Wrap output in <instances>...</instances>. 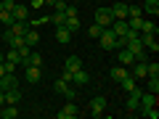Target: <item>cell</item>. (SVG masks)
Listing matches in <instances>:
<instances>
[{"label":"cell","instance_id":"obj_35","mask_svg":"<svg viewBox=\"0 0 159 119\" xmlns=\"http://www.w3.org/2000/svg\"><path fill=\"white\" fill-rule=\"evenodd\" d=\"M66 6H69L66 0H56V3H53V8H56V11H66Z\"/></svg>","mask_w":159,"mask_h":119},{"label":"cell","instance_id":"obj_24","mask_svg":"<svg viewBox=\"0 0 159 119\" xmlns=\"http://www.w3.org/2000/svg\"><path fill=\"white\" fill-rule=\"evenodd\" d=\"M8 29H11L13 34H21V37H24V32L29 29V21H13L11 27H8Z\"/></svg>","mask_w":159,"mask_h":119},{"label":"cell","instance_id":"obj_28","mask_svg":"<svg viewBox=\"0 0 159 119\" xmlns=\"http://www.w3.org/2000/svg\"><path fill=\"white\" fill-rule=\"evenodd\" d=\"M13 21H16V19H13V13H11V11H0V24H6V27H11Z\"/></svg>","mask_w":159,"mask_h":119},{"label":"cell","instance_id":"obj_27","mask_svg":"<svg viewBox=\"0 0 159 119\" xmlns=\"http://www.w3.org/2000/svg\"><path fill=\"white\" fill-rule=\"evenodd\" d=\"M119 85H122V90H127V93H130L133 87H135V77H133V74H127V77L122 79V82H119Z\"/></svg>","mask_w":159,"mask_h":119},{"label":"cell","instance_id":"obj_11","mask_svg":"<svg viewBox=\"0 0 159 119\" xmlns=\"http://www.w3.org/2000/svg\"><path fill=\"white\" fill-rule=\"evenodd\" d=\"M143 13H146L148 19H157V13H159V0H143Z\"/></svg>","mask_w":159,"mask_h":119},{"label":"cell","instance_id":"obj_37","mask_svg":"<svg viewBox=\"0 0 159 119\" xmlns=\"http://www.w3.org/2000/svg\"><path fill=\"white\" fill-rule=\"evenodd\" d=\"M13 6H16V0H3V11H13Z\"/></svg>","mask_w":159,"mask_h":119},{"label":"cell","instance_id":"obj_2","mask_svg":"<svg viewBox=\"0 0 159 119\" xmlns=\"http://www.w3.org/2000/svg\"><path fill=\"white\" fill-rule=\"evenodd\" d=\"M103 111H106V98H103V95L90 98V117H93V119H101Z\"/></svg>","mask_w":159,"mask_h":119},{"label":"cell","instance_id":"obj_10","mask_svg":"<svg viewBox=\"0 0 159 119\" xmlns=\"http://www.w3.org/2000/svg\"><path fill=\"white\" fill-rule=\"evenodd\" d=\"M72 34H74V32H69V29L61 24V27H56V42H61V45H69V42H72Z\"/></svg>","mask_w":159,"mask_h":119},{"label":"cell","instance_id":"obj_41","mask_svg":"<svg viewBox=\"0 0 159 119\" xmlns=\"http://www.w3.org/2000/svg\"><path fill=\"white\" fill-rule=\"evenodd\" d=\"M3 61H6V51H0V64H3Z\"/></svg>","mask_w":159,"mask_h":119},{"label":"cell","instance_id":"obj_22","mask_svg":"<svg viewBox=\"0 0 159 119\" xmlns=\"http://www.w3.org/2000/svg\"><path fill=\"white\" fill-rule=\"evenodd\" d=\"M19 101H21V90H19V87H11V90H6V103H13V106H16Z\"/></svg>","mask_w":159,"mask_h":119},{"label":"cell","instance_id":"obj_7","mask_svg":"<svg viewBox=\"0 0 159 119\" xmlns=\"http://www.w3.org/2000/svg\"><path fill=\"white\" fill-rule=\"evenodd\" d=\"M117 61L122 64V66H127V69H130L133 64H135V56H133V51H127V48H119V53H117Z\"/></svg>","mask_w":159,"mask_h":119},{"label":"cell","instance_id":"obj_4","mask_svg":"<svg viewBox=\"0 0 159 119\" xmlns=\"http://www.w3.org/2000/svg\"><path fill=\"white\" fill-rule=\"evenodd\" d=\"M56 117H58V119H74V117H80L77 103H74V101H66V106H64L61 111H56Z\"/></svg>","mask_w":159,"mask_h":119},{"label":"cell","instance_id":"obj_1","mask_svg":"<svg viewBox=\"0 0 159 119\" xmlns=\"http://www.w3.org/2000/svg\"><path fill=\"white\" fill-rule=\"evenodd\" d=\"M93 21H96V24H101V27H111V21H114L111 8H106V6L96 8V16H93Z\"/></svg>","mask_w":159,"mask_h":119},{"label":"cell","instance_id":"obj_32","mask_svg":"<svg viewBox=\"0 0 159 119\" xmlns=\"http://www.w3.org/2000/svg\"><path fill=\"white\" fill-rule=\"evenodd\" d=\"M148 93H159V77H148Z\"/></svg>","mask_w":159,"mask_h":119},{"label":"cell","instance_id":"obj_23","mask_svg":"<svg viewBox=\"0 0 159 119\" xmlns=\"http://www.w3.org/2000/svg\"><path fill=\"white\" fill-rule=\"evenodd\" d=\"M141 32H146V34H157V32H159V27L154 24V19H143V24H141Z\"/></svg>","mask_w":159,"mask_h":119},{"label":"cell","instance_id":"obj_40","mask_svg":"<svg viewBox=\"0 0 159 119\" xmlns=\"http://www.w3.org/2000/svg\"><path fill=\"white\" fill-rule=\"evenodd\" d=\"M6 103V90H0V106Z\"/></svg>","mask_w":159,"mask_h":119},{"label":"cell","instance_id":"obj_25","mask_svg":"<svg viewBox=\"0 0 159 119\" xmlns=\"http://www.w3.org/2000/svg\"><path fill=\"white\" fill-rule=\"evenodd\" d=\"M103 29H106V27H101V24H96V21H93L90 27H88V37H90V40H98Z\"/></svg>","mask_w":159,"mask_h":119},{"label":"cell","instance_id":"obj_20","mask_svg":"<svg viewBox=\"0 0 159 119\" xmlns=\"http://www.w3.org/2000/svg\"><path fill=\"white\" fill-rule=\"evenodd\" d=\"M64 16H66V13H64ZM64 27H66L69 32H77V29L82 27V24H80V16H66L64 19Z\"/></svg>","mask_w":159,"mask_h":119},{"label":"cell","instance_id":"obj_15","mask_svg":"<svg viewBox=\"0 0 159 119\" xmlns=\"http://www.w3.org/2000/svg\"><path fill=\"white\" fill-rule=\"evenodd\" d=\"M24 42H27L29 48H34V45H40V32H37V29H32V27H29L27 32H24Z\"/></svg>","mask_w":159,"mask_h":119},{"label":"cell","instance_id":"obj_8","mask_svg":"<svg viewBox=\"0 0 159 119\" xmlns=\"http://www.w3.org/2000/svg\"><path fill=\"white\" fill-rule=\"evenodd\" d=\"M141 87H133V90H130V98H127V103H125V106H127V111H138V101H141Z\"/></svg>","mask_w":159,"mask_h":119},{"label":"cell","instance_id":"obj_30","mask_svg":"<svg viewBox=\"0 0 159 119\" xmlns=\"http://www.w3.org/2000/svg\"><path fill=\"white\" fill-rule=\"evenodd\" d=\"M64 19H66V16H64V11H56L53 16H48V21H51V24H56V27H61V24H64Z\"/></svg>","mask_w":159,"mask_h":119},{"label":"cell","instance_id":"obj_12","mask_svg":"<svg viewBox=\"0 0 159 119\" xmlns=\"http://www.w3.org/2000/svg\"><path fill=\"white\" fill-rule=\"evenodd\" d=\"M127 74H130V69H127V66H122V64H117V66L111 69V82H117V85H119V82H122V79H125Z\"/></svg>","mask_w":159,"mask_h":119},{"label":"cell","instance_id":"obj_14","mask_svg":"<svg viewBox=\"0 0 159 119\" xmlns=\"http://www.w3.org/2000/svg\"><path fill=\"white\" fill-rule=\"evenodd\" d=\"M24 74H27V82H29V85H37L40 77H43V74H40V66H24Z\"/></svg>","mask_w":159,"mask_h":119},{"label":"cell","instance_id":"obj_26","mask_svg":"<svg viewBox=\"0 0 159 119\" xmlns=\"http://www.w3.org/2000/svg\"><path fill=\"white\" fill-rule=\"evenodd\" d=\"M6 61H11V64H21V56H19V51L16 48H6Z\"/></svg>","mask_w":159,"mask_h":119},{"label":"cell","instance_id":"obj_39","mask_svg":"<svg viewBox=\"0 0 159 119\" xmlns=\"http://www.w3.org/2000/svg\"><path fill=\"white\" fill-rule=\"evenodd\" d=\"M43 6H45L43 0H32V3H29V8H43Z\"/></svg>","mask_w":159,"mask_h":119},{"label":"cell","instance_id":"obj_38","mask_svg":"<svg viewBox=\"0 0 159 119\" xmlns=\"http://www.w3.org/2000/svg\"><path fill=\"white\" fill-rule=\"evenodd\" d=\"M16 64H11V61H6V74H13V72H16Z\"/></svg>","mask_w":159,"mask_h":119},{"label":"cell","instance_id":"obj_9","mask_svg":"<svg viewBox=\"0 0 159 119\" xmlns=\"http://www.w3.org/2000/svg\"><path fill=\"white\" fill-rule=\"evenodd\" d=\"M19 66H21V69H24V66H43V56H40L37 51H29V56L24 58Z\"/></svg>","mask_w":159,"mask_h":119},{"label":"cell","instance_id":"obj_19","mask_svg":"<svg viewBox=\"0 0 159 119\" xmlns=\"http://www.w3.org/2000/svg\"><path fill=\"white\" fill-rule=\"evenodd\" d=\"M64 66H66L69 72H77V69H82V58H80V56H66Z\"/></svg>","mask_w":159,"mask_h":119},{"label":"cell","instance_id":"obj_5","mask_svg":"<svg viewBox=\"0 0 159 119\" xmlns=\"http://www.w3.org/2000/svg\"><path fill=\"white\" fill-rule=\"evenodd\" d=\"M88 82H90V74H88L85 69H77V72H72V85H74V87H85Z\"/></svg>","mask_w":159,"mask_h":119},{"label":"cell","instance_id":"obj_34","mask_svg":"<svg viewBox=\"0 0 159 119\" xmlns=\"http://www.w3.org/2000/svg\"><path fill=\"white\" fill-rule=\"evenodd\" d=\"M64 98H66V101H74V98H77V90H74V87H66V90H64Z\"/></svg>","mask_w":159,"mask_h":119},{"label":"cell","instance_id":"obj_29","mask_svg":"<svg viewBox=\"0 0 159 119\" xmlns=\"http://www.w3.org/2000/svg\"><path fill=\"white\" fill-rule=\"evenodd\" d=\"M66 87H69V82H66L64 77H58L56 82H53V90H56V93H61V95H64V90H66Z\"/></svg>","mask_w":159,"mask_h":119},{"label":"cell","instance_id":"obj_13","mask_svg":"<svg viewBox=\"0 0 159 119\" xmlns=\"http://www.w3.org/2000/svg\"><path fill=\"white\" fill-rule=\"evenodd\" d=\"M19 117V108L13 103H3L0 106V119H16Z\"/></svg>","mask_w":159,"mask_h":119},{"label":"cell","instance_id":"obj_33","mask_svg":"<svg viewBox=\"0 0 159 119\" xmlns=\"http://www.w3.org/2000/svg\"><path fill=\"white\" fill-rule=\"evenodd\" d=\"M130 16H143V8L141 6H127V19Z\"/></svg>","mask_w":159,"mask_h":119},{"label":"cell","instance_id":"obj_31","mask_svg":"<svg viewBox=\"0 0 159 119\" xmlns=\"http://www.w3.org/2000/svg\"><path fill=\"white\" fill-rule=\"evenodd\" d=\"M141 114H143V117H146V119H157V117H159L157 106H148V108H141Z\"/></svg>","mask_w":159,"mask_h":119},{"label":"cell","instance_id":"obj_3","mask_svg":"<svg viewBox=\"0 0 159 119\" xmlns=\"http://www.w3.org/2000/svg\"><path fill=\"white\" fill-rule=\"evenodd\" d=\"M98 42H101L103 51H114V48H117V34H114L111 29L106 27V29L101 32V37H98Z\"/></svg>","mask_w":159,"mask_h":119},{"label":"cell","instance_id":"obj_21","mask_svg":"<svg viewBox=\"0 0 159 119\" xmlns=\"http://www.w3.org/2000/svg\"><path fill=\"white\" fill-rule=\"evenodd\" d=\"M111 13H114V19H127V3H114Z\"/></svg>","mask_w":159,"mask_h":119},{"label":"cell","instance_id":"obj_6","mask_svg":"<svg viewBox=\"0 0 159 119\" xmlns=\"http://www.w3.org/2000/svg\"><path fill=\"white\" fill-rule=\"evenodd\" d=\"M141 45L146 48V51H151V53H157V51H159V42H157V34H146V32H141Z\"/></svg>","mask_w":159,"mask_h":119},{"label":"cell","instance_id":"obj_42","mask_svg":"<svg viewBox=\"0 0 159 119\" xmlns=\"http://www.w3.org/2000/svg\"><path fill=\"white\" fill-rule=\"evenodd\" d=\"M43 3H45V6H53V3H56V0H43Z\"/></svg>","mask_w":159,"mask_h":119},{"label":"cell","instance_id":"obj_18","mask_svg":"<svg viewBox=\"0 0 159 119\" xmlns=\"http://www.w3.org/2000/svg\"><path fill=\"white\" fill-rule=\"evenodd\" d=\"M0 87H3V90H11V87H19V79L13 77V74H3V77H0Z\"/></svg>","mask_w":159,"mask_h":119},{"label":"cell","instance_id":"obj_36","mask_svg":"<svg viewBox=\"0 0 159 119\" xmlns=\"http://www.w3.org/2000/svg\"><path fill=\"white\" fill-rule=\"evenodd\" d=\"M64 13H66V16H80L77 6H66V11H64Z\"/></svg>","mask_w":159,"mask_h":119},{"label":"cell","instance_id":"obj_16","mask_svg":"<svg viewBox=\"0 0 159 119\" xmlns=\"http://www.w3.org/2000/svg\"><path fill=\"white\" fill-rule=\"evenodd\" d=\"M13 19L16 21H29V6H13Z\"/></svg>","mask_w":159,"mask_h":119},{"label":"cell","instance_id":"obj_17","mask_svg":"<svg viewBox=\"0 0 159 119\" xmlns=\"http://www.w3.org/2000/svg\"><path fill=\"white\" fill-rule=\"evenodd\" d=\"M130 74H133L135 79H143V77H146V61H135V64L130 66Z\"/></svg>","mask_w":159,"mask_h":119}]
</instances>
